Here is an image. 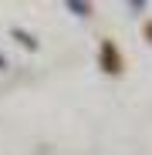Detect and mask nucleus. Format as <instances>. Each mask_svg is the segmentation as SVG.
<instances>
[{
  "label": "nucleus",
  "instance_id": "nucleus-1",
  "mask_svg": "<svg viewBox=\"0 0 152 155\" xmlns=\"http://www.w3.org/2000/svg\"><path fill=\"white\" fill-rule=\"evenodd\" d=\"M101 71H108V74H118L122 71V54H118V47L112 44V41H105L101 44Z\"/></svg>",
  "mask_w": 152,
  "mask_h": 155
},
{
  "label": "nucleus",
  "instance_id": "nucleus-2",
  "mask_svg": "<svg viewBox=\"0 0 152 155\" xmlns=\"http://www.w3.org/2000/svg\"><path fill=\"white\" fill-rule=\"evenodd\" d=\"M14 37H17L24 47H31V51L37 47V37H34V34H27V31H20V27H14Z\"/></svg>",
  "mask_w": 152,
  "mask_h": 155
},
{
  "label": "nucleus",
  "instance_id": "nucleus-3",
  "mask_svg": "<svg viewBox=\"0 0 152 155\" xmlns=\"http://www.w3.org/2000/svg\"><path fill=\"white\" fill-rule=\"evenodd\" d=\"M68 10H74L78 17H88V14H91V7H88V4H78V0H68Z\"/></svg>",
  "mask_w": 152,
  "mask_h": 155
},
{
  "label": "nucleus",
  "instance_id": "nucleus-4",
  "mask_svg": "<svg viewBox=\"0 0 152 155\" xmlns=\"http://www.w3.org/2000/svg\"><path fill=\"white\" fill-rule=\"evenodd\" d=\"M4 68H7V58H4V54H0V71H4Z\"/></svg>",
  "mask_w": 152,
  "mask_h": 155
},
{
  "label": "nucleus",
  "instance_id": "nucleus-5",
  "mask_svg": "<svg viewBox=\"0 0 152 155\" xmlns=\"http://www.w3.org/2000/svg\"><path fill=\"white\" fill-rule=\"evenodd\" d=\"M145 34H149V37H152V24H149V27H145Z\"/></svg>",
  "mask_w": 152,
  "mask_h": 155
}]
</instances>
